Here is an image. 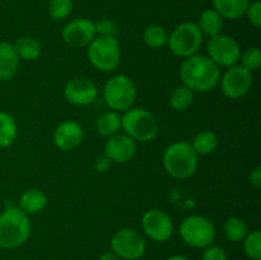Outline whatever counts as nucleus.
<instances>
[{"instance_id":"10","label":"nucleus","mask_w":261,"mask_h":260,"mask_svg":"<svg viewBox=\"0 0 261 260\" xmlns=\"http://www.w3.org/2000/svg\"><path fill=\"white\" fill-rule=\"evenodd\" d=\"M147 245L142 235L133 228H122L111 239V251L120 259L137 260L144 255Z\"/></svg>"},{"instance_id":"1","label":"nucleus","mask_w":261,"mask_h":260,"mask_svg":"<svg viewBox=\"0 0 261 260\" xmlns=\"http://www.w3.org/2000/svg\"><path fill=\"white\" fill-rule=\"evenodd\" d=\"M180 79L185 87L193 92L213 91L219 84L221 69L206 55L190 56L185 59L180 68Z\"/></svg>"},{"instance_id":"36","label":"nucleus","mask_w":261,"mask_h":260,"mask_svg":"<svg viewBox=\"0 0 261 260\" xmlns=\"http://www.w3.org/2000/svg\"><path fill=\"white\" fill-rule=\"evenodd\" d=\"M98 260H121V259H120L116 254H114L112 251H107V252H103Z\"/></svg>"},{"instance_id":"27","label":"nucleus","mask_w":261,"mask_h":260,"mask_svg":"<svg viewBox=\"0 0 261 260\" xmlns=\"http://www.w3.org/2000/svg\"><path fill=\"white\" fill-rule=\"evenodd\" d=\"M223 232L224 236L231 242L244 241L246 235L249 233L245 221L239 217H231V218L227 219L223 226Z\"/></svg>"},{"instance_id":"18","label":"nucleus","mask_w":261,"mask_h":260,"mask_svg":"<svg viewBox=\"0 0 261 260\" xmlns=\"http://www.w3.org/2000/svg\"><path fill=\"white\" fill-rule=\"evenodd\" d=\"M213 9L223 19L236 20L244 17L251 0H212Z\"/></svg>"},{"instance_id":"26","label":"nucleus","mask_w":261,"mask_h":260,"mask_svg":"<svg viewBox=\"0 0 261 260\" xmlns=\"http://www.w3.org/2000/svg\"><path fill=\"white\" fill-rule=\"evenodd\" d=\"M194 102V92L184 84L176 87L170 96V105L175 111H186Z\"/></svg>"},{"instance_id":"22","label":"nucleus","mask_w":261,"mask_h":260,"mask_svg":"<svg viewBox=\"0 0 261 260\" xmlns=\"http://www.w3.org/2000/svg\"><path fill=\"white\" fill-rule=\"evenodd\" d=\"M190 144L198 155H208L218 148L219 139L218 135L212 130H203L194 137Z\"/></svg>"},{"instance_id":"34","label":"nucleus","mask_w":261,"mask_h":260,"mask_svg":"<svg viewBox=\"0 0 261 260\" xmlns=\"http://www.w3.org/2000/svg\"><path fill=\"white\" fill-rule=\"evenodd\" d=\"M249 181H250V184H251V186L254 189H256V190L261 189V167H260V166L255 167L254 170L250 172Z\"/></svg>"},{"instance_id":"24","label":"nucleus","mask_w":261,"mask_h":260,"mask_svg":"<svg viewBox=\"0 0 261 260\" xmlns=\"http://www.w3.org/2000/svg\"><path fill=\"white\" fill-rule=\"evenodd\" d=\"M18 126L15 119L8 112L0 111V148H8L15 142Z\"/></svg>"},{"instance_id":"37","label":"nucleus","mask_w":261,"mask_h":260,"mask_svg":"<svg viewBox=\"0 0 261 260\" xmlns=\"http://www.w3.org/2000/svg\"><path fill=\"white\" fill-rule=\"evenodd\" d=\"M166 260H190L188 256L185 255H172V256L167 257Z\"/></svg>"},{"instance_id":"28","label":"nucleus","mask_w":261,"mask_h":260,"mask_svg":"<svg viewBox=\"0 0 261 260\" xmlns=\"http://www.w3.org/2000/svg\"><path fill=\"white\" fill-rule=\"evenodd\" d=\"M47 10L54 20H64L73 12V0H50Z\"/></svg>"},{"instance_id":"6","label":"nucleus","mask_w":261,"mask_h":260,"mask_svg":"<svg viewBox=\"0 0 261 260\" xmlns=\"http://www.w3.org/2000/svg\"><path fill=\"white\" fill-rule=\"evenodd\" d=\"M87 56L97 70L110 73L114 71L121 61V47L116 37L96 36L87 46Z\"/></svg>"},{"instance_id":"9","label":"nucleus","mask_w":261,"mask_h":260,"mask_svg":"<svg viewBox=\"0 0 261 260\" xmlns=\"http://www.w3.org/2000/svg\"><path fill=\"white\" fill-rule=\"evenodd\" d=\"M241 47L233 37L228 35H219L209 37L206 43V56L218 68H229L239 63Z\"/></svg>"},{"instance_id":"4","label":"nucleus","mask_w":261,"mask_h":260,"mask_svg":"<svg viewBox=\"0 0 261 260\" xmlns=\"http://www.w3.org/2000/svg\"><path fill=\"white\" fill-rule=\"evenodd\" d=\"M124 134L134 142H152L158 134V121L154 115L143 107H132L121 116Z\"/></svg>"},{"instance_id":"30","label":"nucleus","mask_w":261,"mask_h":260,"mask_svg":"<svg viewBox=\"0 0 261 260\" xmlns=\"http://www.w3.org/2000/svg\"><path fill=\"white\" fill-rule=\"evenodd\" d=\"M240 65L244 66L246 70H257L261 65V51L257 47H249L240 55Z\"/></svg>"},{"instance_id":"7","label":"nucleus","mask_w":261,"mask_h":260,"mask_svg":"<svg viewBox=\"0 0 261 260\" xmlns=\"http://www.w3.org/2000/svg\"><path fill=\"white\" fill-rule=\"evenodd\" d=\"M181 240L194 249H205L213 245L216 227L213 222L204 216L193 214L181 222L178 228Z\"/></svg>"},{"instance_id":"5","label":"nucleus","mask_w":261,"mask_h":260,"mask_svg":"<svg viewBox=\"0 0 261 260\" xmlns=\"http://www.w3.org/2000/svg\"><path fill=\"white\" fill-rule=\"evenodd\" d=\"M137 94V86L133 79L125 74H117L105 83L103 99L111 111L125 112L132 109Z\"/></svg>"},{"instance_id":"15","label":"nucleus","mask_w":261,"mask_h":260,"mask_svg":"<svg viewBox=\"0 0 261 260\" xmlns=\"http://www.w3.org/2000/svg\"><path fill=\"white\" fill-rule=\"evenodd\" d=\"M137 152V142L126 134H116L110 137L105 143L103 154L114 163H126Z\"/></svg>"},{"instance_id":"23","label":"nucleus","mask_w":261,"mask_h":260,"mask_svg":"<svg viewBox=\"0 0 261 260\" xmlns=\"http://www.w3.org/2000/svg\"><path fill=\"white\" fill-rule=\"evenodd\" d=\"M14 48L20 60L35 61L41 55V45L37 40L30 36L19 37L14 43Z\"/></svg>"},{"instance_id":"31","label":"nucleus","mask_w":261,"mask_h":260,"mask_svg":"<svg viewBox=\"0 0 261 260\" xmlns=\"http://www.w3.org/2000/svg\"><path fill=\"white\" fill-rule=\"evenodd\" d=\"M94 23L96 36H106V37H116L119 33V24L109 18H102Z\"/></svg>"},{"instance_id":"21","label":"nucleus","mask_w":261,"mask_h":260,"mask_svg":"<svg viewBox=\"0 0 261 260\" xmlns=\"http://www.w3.org/2000/svg\"><path fill=\"white\" fill-rule=\"evenodd\" d=\"M96 130L102 137H114L121 130V116L119 112L107 111L99 115L96 121Z\"/></svg>"},{"instance_id":"25","label":"nucleus","mask_w":261,"mask_h":260,"mask_svg":"<svg viewBox=\"0 0 261 260\" xmlns=\"http://www.w3.org/2000/svg\"><path fill=\"white\" fill-rule=\"evenodd\" d=\"M143 41H144V43L149 48L157 50V48H161L165 45H167L168 33L166 28L160 24L148 25L144 30V32H143Z\"/></svg>"},{"instance_id":"13","label":"nucleus","mask_w":261,"mask_h":260,"mask_svg":"<svg viewBox=\"0 0 261 260\" xmlns=\"http://www.w3.org/2000/svg\"><path fill=\"white\" fill-rule=\"evenodd\" d=\"M64 42L73 48L87 47L96 37L94 23L88 18H75L66 23L61 32Z\"/></svg>"},{"instance_id":"20","label":"nucleus","mask_w":261,"mask_h":260,"mask_svg":"<svg viewBox=\"0 0 261 260\" xmlns=\"http://www.w3.org/2000/svg\"><path fill=\"white\" fill-rule=\"evenodd\" d=\"M198 27L203 36L213 37V36L222 33L223 30V18L218 14L214 9H205L201 12L198 19Z\"/></svg>"},{"instance_id":"19","label":"nucleus","mask_w":261,"mask_h":260,"mask_svg":"<svg viewBox=\"0 0 261 260\" xmlns=\"http://www.w3.org/2000/svg\"><path fill=\"white\" fill-rule=\"evenodd\" d=\"M47 205V196L40 189H30L19 198V206L25 214H37Z\"/></svg>"},{"instance_id":"11","label":"nucleus","mask_w":261,"mask_h":260,"mask_svg":"<svg viewBox=\"0 0 261 260\" xmlns=\"http://www.w3.org/2000/svg\"><path fill=\"white\" fill-rule=\"evenodd\" d=\"M222 93L229 99H240L246 96L252 87V74L241 65L227 68L219 79Z\"/></svg>"},{"instance_id":"8","label":"nucleus","mask_w":261,"mask_h":260,"mask_svg":"<svg viewBox=\"0 0 261 260\" xmlns=\"http://www.w3.org/2000/svg\"><path fill=\"white\" fill-rule=\"evenodd\" d=\"M203 37L196 23L184 22L168 35L167 45L173 55L188 59L198 54L203 45Z\"/></svg>"},{"instance_id":"12","label":"nucleus","mask_w":261,"mask_h":260,"mask_svg":"<svg viewBox=\"0 0 261 260\" xmlns=\"http://www.w3.org/2000/svg\"><path fill=\"white\" fill-rule=\"evenodd\" d=\"M144 233L154 242H166L173 235L172 218L161 209H149L142 217Z\"/></svg>"},{"instance_id":"17","label":"nucleus","mask_w":261,"mask_h":260,"mask_svg":"<svg viewBox=\"0 0 261 260\" xmlns=\"http://www.w3.org/2000/svg\"><path fill=\"white\" fill-rule=\"evenodd\" d=\"M20 59L17 55L14 45L0 42V81L7 82L14 78L19 69Z\"/></svg>"},{"instance_id":"2","label":"nucleus","mask_w":261,"mask_h":260,"mask_svg":"<svg viewBox=\"0 0 261 260\" xmlns=\"http://www.w3.org/2000/svg\"><path fill=\"white\" fill-rule=\"evenodd\" d=\"M31 235V222L18 206H9L0 214V247L12 250L22 246Z\"/></svg>"},{"instance_id":"29","label":"nucleus","mask_w":261,"mask_h":260,"mask_svg":"<svg viewBox=\"0 0 261 260\" xmlns=\"http://www.w3.org/2000/svg\"><path fill=\"white\" fill-rule=\"evenodd\" d=\"M244 251L251 260L261 259V232L252 231L244 239Z\"/></svg>"},{"instance_id":"14","label":"nucleus","mask_w":261,"mask_h":260,"mask_svg":"<svg viewBox=\"0 0 261 260\" xmlns=\"http://www.w3.org/2000/svg\"><path fill=\"white\" fill-rule=\"evenodd\" d=\"M64 97L74 106H89L98 97V88L87 78H73L64 87Z\"/></svg>"},{"instance_id":"33","label":"nucleus","mask_w":261,"mask_h":260,"mask_svg":"<svg viewBox=\"0 0 261 260\" xmlns=\"http://www.w3.org/2000/svg\"><path fill=\"white\" fill-rule=\"evenodd\" d=\"M201 260H228L227 259V254L221 246H216V245H211V246L205 247L201 255Z\"/></svg>"},{"instance_id":"3","label":"nucleus","mask_w":261,"mask_h":260,"mask_svg":"<svg viewBox=\"0 0 261 260\" xmlns=\"http://www.w3.org/2000/svg\"><path fill=\"white\" fill-rule=\"evenodd\" d=\"M199 155L185 140L175 142L166 148L163 153V167L166 172L177 180H186L196 172Z\"/></svg>"},{"instance_id":"32","label":"nucleus","mask_w":261,"mask_h":260,"mask_svg":"<svg viewBox=\"0 0 261 260\" xmlns=\"http://www.w3.org/2000/svg\"><path fill=\"white\" fill-rule=\"evenodd\" d=\"M245 15H246L247 19L252 25L259 28L261 25V3L257 2V0L250 3Z\"/></svg>"},{"instance_id":"35","label":"nucleus","mask_w":261,"mask_h":260,"mask_svg":"<svg viewBox=\"0 0 261 260\" xmlns=\"http://www.w3.org/2000/svg\"><path fill=\"white\" fill-rule=\"evenodd\" d=\"M111 163L112 162L106 157V155L102 154L96 160V162H94V167H96V170L98 171V172H106V171L110 168V166H111Z\"/></svg>"},{"instance_id":"16","label":"nucleus","mask_w":261,"mask_h":260,"mask_svg":"<svg viewBox=\"0 0 261 260\" xmlns=\"http://www.w3.org/2000/svg\"><path fill=\"white\" fill-rule=\"evenodd\" d=\"M84 138L83 127L81 124L73 120H65V121L60 122L56 126L55 132H54L53 140L56 148L63 152H69V150L75 149L79 147Z\"/></svg>"}]
</instances>
